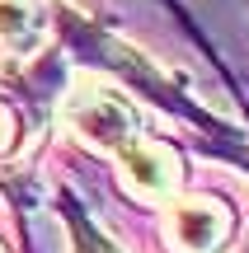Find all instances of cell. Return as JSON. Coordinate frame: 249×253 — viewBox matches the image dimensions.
<instances>
[{
	"label": "cell",
	"instance_id": "cell-1",
	"mask_svg": "<svg viewBox=\"0 0 249 253\" xmlns=\"http://www.w3.org/2000/svg\"><path fill=\"white\" fill-rule=\"evenodd\" d=\"M61 126L90 155H103L118 188L141 207H165L184 192L188 160L174 136H160L146 108L118 80L75 66L71 89L61 94Z\"/></svg>",
	"mask_w": 249,
	"mask_h": 253
},
{
	"label": "cell",
	"instance_id": "cell-2",
	"mask_svg": "<svg viewBox=\"0 0 249 253\" xmlns=\"http://www.w3.org/2000/svg\"><path fill=\"white\" fill-rule=\"evenodd\" d=\"M245 211L221 192H179L160 207L165 253H231L240 244Z\"/></svg>",
	"mask_w": 249,
	"mask_h": 253
},
{
	"label": "cell",
	"instance_id": "cell-3",
	"mask_svg": "<svg viewBox=\"0 0 249 253\" xmlns=\"http://www.w3.org/2000/svg\"><path fill=\"white\" fill-rule=\"evenodd\" d=\"M56 38V14L47 0H0V52L28 61V56L47 52Z\"/></svg>",
	"mask_w": 249,
	"mask_h": 253
},
{
	"label": "cell",
	"instance_id": "cell-4",
	"mask_svg": "<svg viewBox=\"0 0 249 253\" xmlns=\"http://www.w3.org/2000/svg\"><path fill=\"white\" fill-rule=\"evenodd\" d=\"M56 220L66 230V253H127L113 239V230L103 220H94V211L75 197L71 188L56 192Z\"/></svg>",
	"mask_w": 249,
	"mask_h": 253
},
{
	"label": "cell",
	"instance_id": "cell-5",
	"mask_svg": "<svg viewBox=\"0 0 249 253\" xmlns=\"http://www.w3.org/2000/svg\"><path fill=\"white\" fill-rule=\"evenodd\" d=\"M231 253H249V244H235V249H231Z\"/></svg>",
	"mask_w": 249,
	"mask_h": 253
},
{
	"label": "cell",
	"instance_id": "cell-6",
	"mask_svg": "<svg viewBox=\"0 0 249 253\" xmlns=\"http://www.w3.org/2000/svg\"><path fill=\"white\" fill-rule=\"evenodd\" d=\"M0 253H9V249H5V239H0Z\"/></svg>",
	"mask_w": 249,
	"mask_h": 253
},
{
	"label": "cell",
	"instance_id": "cell-7",
	"mask_svg": "<svg viewBox=\"0 0 249 253\" xmlns=\"http://www.w3.org/2000/svg\"><path fill=\"white\" fill-rule=\"evenodd\" d=\"M245 9H249V0H245Z\"/></svg>",
	"mask_w": 249,
	"mask_h": 253
}]
</instances>
